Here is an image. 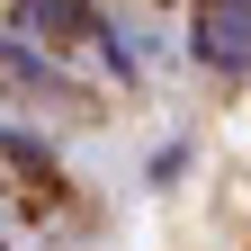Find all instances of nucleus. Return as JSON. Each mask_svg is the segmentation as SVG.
Here are the masks:
<instances>
[{"mask_svg":"<svg viewBox=\"0 0 251 251\" xmlns=\"http://www.w3.org/2000/svg\"><path fill=\"white\" fill-rule=\"evenodd\" d=\"M188 54L215 63V72H251V0H206L198 36H188Z\"/></svg>","mask_w":251,"mask_h":251,"instance_id":"nucleus-1","label":"nucleus"},{"mask_svg":"<svg viewBox=\"0 0 251 251\" xmlns=\"http://www.w3.org/2000/svg\"><path fill=\"white\" fill-rule=\"evenodd\" d=\"M0 81H18V90H36V99L54 108H81V81H63L45 54H27V45H0Z\"/></svg>","mask_w":251,"mask_h":251,"instance_id":"nucleus-2","label":"nucleus"},{"mask_svg":"<svg viewBox=\"0 0 251 251\" xmlns=\"http://www.w3.org/2000/svg\"><path fill=\"white\" fill-rule=\"evenodd\" d=\"M18 18L36 36H99V9L90 0H18Z\"/></svg>","mask_w":251,"mask_h":251,"instance_id":"nucleus-3","label":"nucleus"}]
</instances>
